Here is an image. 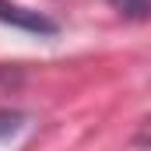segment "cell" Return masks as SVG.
Wrapping results in <instances>:
<instances>
[{
  "label": "cell",
  "instance_id": "obj_1",
  "mask_svg": "<svg viewBox=\"0 0 151 151\" xmlns=\"http://www.w3.org/2000/svg\"><path fill=\"white\" fill-rule=\"evenodd\" d=\"M0 25H11L18 32H28L39 39H53L60 32V25L53 18H46L42 11H32V7H21L14 0H0Z\"/></svg>",
  "mask_w": 151,
  "mask_h": 151
},
{
  "label": "cell",
  "instance_id": "obj_2",
  "mask_svg": "<svg viewBox=\"0 0 151 151\" xmlns=\"http://www.w3.org/2000/svg\"><path fill=\"white\" fill-rule=\"evenodd\" d=\"M109 4H113V11H119L130 21H148L151 14V0H109Z\"/></svg>",
  "mask_w": 151,
  "mask_h": 151
},
{
  "label": "cell",
  "instance_id": "obj_3",
  "mask_svg": "<svg viewBox=\"0 0 151 151\" xmlns=\"http://www.w3.org/2000/svg\"><path fill=\"white\" fill-rule=\"evenodd\" d=\"M21 127H25V113H18V109H0V141L14 137Z\"/></svg>",
  "mask_w": 151,
  "mask_h": 151
}]
</instances>
